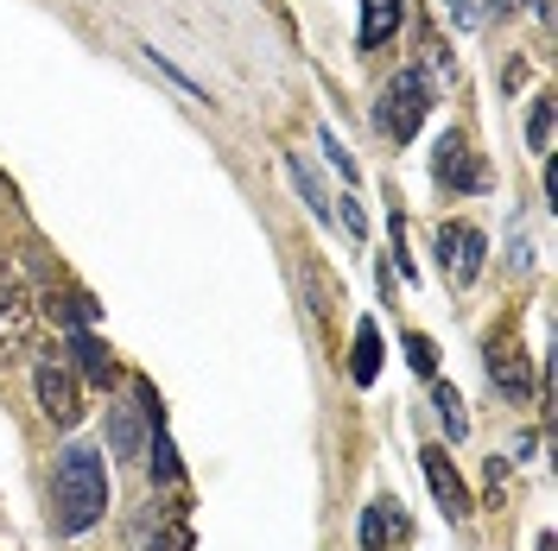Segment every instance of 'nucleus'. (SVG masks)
Returning a JSON list of instances; mask_svg holds the SVG:
<instances>
[{"mask_svg":"<svg viewBox=\"0 0 558 551\" xmlns=\"http://www.w3.org/2000/svg\"><path fill=\"white\" fill-rule=\"evenodd\" d=\"M514 7H521V0H488V13H514Z\"/></svg>","mask_w":558,"mask_h":551,"instance_id":"obj_23","label":"nucleus"},{"mask_svg":"<svg viewBox=\"0 0 558 551\" xmlns=\"http://www.w3.org/2000/svg\"><path fill=\"white\" fill-rule=\"evenodd\" d=\"M418 463H425V482H432V494H438V507H445L451 519L470 514V488H463V476H457V463L445 456V444H425Z\"/></svg>","mask_w":558,"mask_h":551,"instance_id":"obj_10","label":"nucleus"},{"mask_svg":"<svg viewBox=\"0 0 558 551\" xmlns=\"http://www.w3.org/2000/svg\"><path fill=\"white\" fill-rule=\"evenodd\" d=\"M407 362H413V375L438 380V343H432V336H418V330H407Z\"/></svg>","mask_w":558,"mask_h":551,"instance_id":"obj_19","label":"nucleus"},{"mask_svg":"<svg viewBox=\"0 0 558 551\" xmlns=\"http://www.w3.org/2000/svg\"><path fill=\"white\" fill-rule=\"evenodd\" d=\"M432 406H438V425H445V438H470V413H463V393H457V387L432 380Z\"/></svg>","mask_w":558,"mask_h":551,"instance_id":"obj_16","label":"nucleus"},{"mask_svg":"<svg viewBox=\"0 0 558 551\" xmlns=\"http://www.w3.org/2000/svg\"><path fill=\"white\" fill-rule=\"evenodd\" d=\"M483 229L476 222H445L438 229V260H445V279H451V292H463V285H476V273H483Z\"/></svg>","mask_w":558,"mask_h":551,"instance_id":"obj_5","label":"nucleus"},{"mask_svg":"<svg viewBox=\"0 0 558 551\" xmlns=\"http://www.w3.org/2000/svg\"><path fill=\"white\" fill-rule=\"evenodd\" d=\"M526 146L539 159H553V96H533V114H526Z\"/></svg>","mask_w":558,"mask_h":551,"instance_id":"obj_18","label":"nucleus"},{"mask_svg":"<svg viewBox=\"0 0 558 551\" xmlns=\"http://www.w3.org/2000/svg\"><path fill=\"white\" fill-rule=\"evenodd\" d=\"M146 456H153V476H159L166 488L184 482V469H178V450H172V438H166V418H159V425L146 431Z\"/></svg>","mask_w":558,"mask_h":551,"instance_id":"obj_15","label":"nucleus"},{"mask_svg":"<svg viewBox=\"0 0 558 551\" xmlns=\"http://www.w3.org/2000/svg\"><path fill=\"white\" fill-rule=\"evenodd\" d=\"M393 33H400V0H362V26H355L362 51H381Z\"/></svg>","mask_w":558,"mask_h":551,"instance_id":"obj_13","label":"nucleus"},{"mask_svg":"<svg viewBox=\"0 0 558 551\" xmlns=\"http://www.w3.org/2000/svg\"><path fill=\"white\" fill-rule=\"evenodd\" d=\"M343 229H349V235H355V242L368 235V222H362V204H355V197H343Z\"/></svg>","mask_w":558,"mask_h":551,"instance_id":"obj_22","label":"nucleus"},{"mask_svg":"<svg viewBox=\"0 0 558 551\" xmlns=\"http://www.w3.org/2000/svg\"><path fill=\"white\" fill-rule=\"evenodd\" d=\"M70 355H76V362H70L76 380H89V387H108V380H114V355H108V343L89 330V323L70 330Z\"/></svg>","mask_w":558,"mask_h":551,"instance_id":"obj_11","label":"nucleus"},{"mask_svg":"<svg viewBox=\"0 0 558 551\" xmlns=\"http://www.w3.org/2000/svg\"><path fill=\"white\" fill-rule=\"evenodd\" d=\"M33 323H38L33 292H26L20 267H13V260L0 254V362H13L20 348L33 343Z\"/></svg>","mask_w":558,"mask_h":551,"instance_id":"obj_4","label":"nucleus"},{"mask_svg":"<svg viewBox=\"0 0 558 551\" xmlns=\"http://www.w3.org/2000/svg\"><path fill=\"white\" fill-rule=\"evenodd\" d=\"M400 539H413L407 507H400L393 494H375V501L362 507V519H355V546H362V551H393Z\"/></svg>","mask_w":558,"mask_h":551,"instance_id":"obj_8","label":"nucleus"},{"mask_svg":"<svg viewBox=\"0 0 558 551\" xmlns=\"http://www.w3.org/2000/svg\"><path fill=\"white\" fill-rule=\"evenodd\" d=\"M128 546L134 551H191V526L178 507H146L134 519V532H128Z\"/></svg>","mask_w":558,"mask_h":551,"instance_id":"obj_9","label":"nucleus"},{"mask_svg":"<svg viewBox=\"0 0 558 551\" xmlns=\"http://www.w3.org/2000/svg\"><path fill=\"white\" fill-rule=\"evenodd\" d=\"M317 139H324V152H330V166H337V172H343V177H355V159H349V152H343V139L330 134V127H324V134H317Z\"/></svg>","mask_w":558,"mask_h":551,"instance_id":"obj_20","label":"nucleus"},{"mask_svg":"<svg viewBox=\"0 0 558 551\" xmlns=\"http://www.w3.org/2000/svg\"><path fill=\"white\" fill-rule=\"evenodd\" d=\"M349 380H355V387H375V380H381V323H375V317H362V330H355Z\"/></svg>","mask_w":558,"mask_h":551,"instance_id":"obj_12","label":"nucleus"},{"mask_svg":"<svg viewBox=\"0 0 558 551\" xmlns=\"http://www.w3.org/2000/svg\"><path fill=\"white\" fill-rule=\"evenodd\" d=\"M108 514V463L102 450L89 444H64L58 450V476H51V519L58 532H89Z\"/></svg>","mask_w":558,"mask_h":551,"instance_id":"obj_1","label":"nucleus"},{"mask_svg":"<svg viewBox=\"0 0 558 551\" xmlns=\"http://www.w3.org/2000/svg\"><path fill=\"white\" fill-rule=\"evenodd\" d=\"M286 172H292V184H299V197H305V204H312V216H317V222H330V216H337V204H330V197H324V191H317L312 166H305V159H299V152H286Z\"/></svg>","mask_w":558,"mask_h":551,"instance_id":"obj_17","label":"nucleus"},{"mask_svg":"<svg viewBox=\"0 0 558 551\" xmlns=\"http://www.w3.org/2000/svg\"><path fill=\"white\" fill-rule=\"evenodd\" d=\"M33 387H38V413L51 418L58 431H76L83 425V380H76V368H70L64 355H45Z\"/></svg>","mask_w":558,"mask_h":551,"instance_id":"obj_3","label":"nucleus"},{"mask_svg":"<svg viewBox=\"0 0 558 551\" xmlns=\"http://www.w3.org/2000/svg\"><path fill=\"white\" fill-rule=\"evenodd\" d=\"M425 114H432V83H425V70H400L381 89V102H375V121H381V134L393 139V146H413L418 127H425Z\"/></svg>","mask_w":558,"mask_h":551,"instance_id":"obj_2","label":"nucleus"},{"mask_svg":"<svg viewBox=\"0 0 558 551\" xmlns=\"http://www.w3.org/2000/svg\"><path fill=\"white\" fill-rule=\"evenodd\" d=\"M432 177H438V191H488V166L476 159V146L457 134L438 139V152H432Z\"/></svg>","mask_w":558,"mask_h":551,"instance_id":"obj_6","label":"nucleus"},{"mask_svg":"<svg viewBox=\"0 0 558 551\" xmlns=\"http://www.w3.org/2000/svg\"><path fill=\"white\" fill-rule=\"evenodd\" d=\"M445 7H451V20L463 26V33H470V26H483V7H476V0H445Z\"/></svg>","mask_w":558,"mask_h":551,"instance_id":"obj_21","label":"nucleus"},{"mask_svg":"<svg viewBox=\"0 0 558 551\" xmlns=\"http://www.w3.org/2000/svg\"><path fill=\"white\" fill-rule=\"evenodd\" d=\"M483 362H488V380H495V393H501V400H514V406H521L526 393H533V375H526L521 336L495 330V336H488V348H483Z\"/></svg>","mask_w":558,"mask_h":551,"instance_id":"obj_7","label":"nucleus"},{"mask_svg":"<svg viewBox=\"0 0 558 551\" xmlns=\"http://www.w3.org/2000/svg\"><path fill=\"white\" fill-rule=\"evenodd\" d=\"M146 431H153V425H140L134 406H114V418H108V444H114V456H140V450H146Z\"/></svg>","mask_w":558,"mask_h":551,"instance_id":"obj_14","label":"nucleus"}]
</instances>
